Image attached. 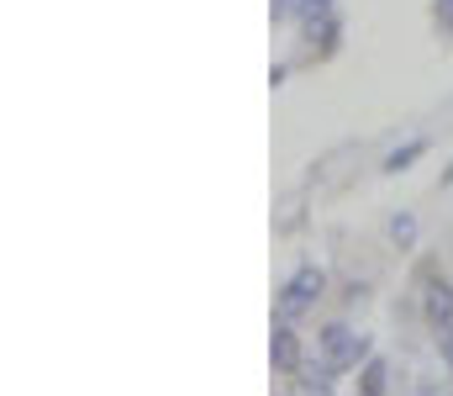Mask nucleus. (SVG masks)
<instances>
[{
    "mask_svg": "<svg viewBox=\"0 0 453 396\" xmlns=\"http://www.w3.org/2000/svg\"><path fill=\"white\" fill-rule=\"evenodd\" d=\"M322 291H327V275L317 269V264H301L290 280H285V291H280V322H296V317H306L317 301H322Z\"/></svg>",
    "mask_w": 453,
    "mask_h": 396,
    "instance_id": "1",
    "label": "nucleus"
},
{
    "mask_svg": "<svg viewBox=\"0 0 453 396\" xmlns=\"http://www.w3.org/2000/svg\"><path fill=\"white\" fill-rule=\"evenodd\" d=\"M317 349H322V360L338 365V370H358V365L369 360V338L353 333L348 322H327V328L317 333Z\"/></svg>",
    "mask_w": 453,
    "mask_h": 396,
    "instance_id": "2",
    "label": "nucleus"
},
{
    "mask_svg": "<svg viewBox=\"0 0 453 396\" xmlns=\"http://www.w3.org/2000/svg\"><path fill=\"white\" fill-rule=\"evenodd\" d=\"M422 317H427L433 328L453 322V285H449V275H438L433 264L422 269Z\"/></svg>",
    "mask_w": 453,
    "mask_h": 396,
    "instance_id": "3",
    "label": "nucleus"
},
{
    "mask_svg": "<svg viewBox=\"0 0 453 396\" xmlns=\"http://www.w3.org/2000/svg\"><path fill=\"white\" fill-rule=\"evenodd\" d=\"M269 360H274V370H280V376H296V370L306 365V354H301V338H296V322H274Z\"/></svg>",
    "mask_w": 453,
    "mask_h": 396,
    "instance_id": "4",
    "label": "nucleus"
},
{
    "mask_svg": "<svg viewBox=\"0 0 453 396\" xmlns=\"http://www.w3.org/2000/svg\"><path fill=\"white\" fill-rule=\"evenodd\" d=\"M296 376H301V381H296V386H301V392H333V386H338V365H327V360H322V365H301V370H296Z\"/></svg>",
    "mask_w": 453,
    "mask_h": 396,
    "instance_id": "5",
    "label": "nucleus"
},
{
    "mask_svg": "<svg viewBox=\"0 0 453 396\" xmlns=\"http://www.w3.org/2000/svg\"><path fill=\"white\" fill-rule=\"evenodd\" d=\"M358 392H364V396H385V392H390V365L369 354V360H364V370H358Z\"/></svg>",
    "mask_w": 453,
    "mask_h": 396,
    "instance_id": "6",
    "label": "nucleus"
},
{
    "mask_svg": "<svg viewBox=\"0 0 453 396\" xmlns=\"http://www.w3.org/2000/svg\"><path fill=\"white\" fill-rule=\"evenodd\" d=\"M422 153H427V137H411V143L390 148V153H385V175H401V169H411Z\"/></svg>",
    "mask_w": 453,
    "mask_h": 396,
    "instance_id": "7",
    "label": "nucleus"
},
{
    "mask_svg": "<svg viewBox=\"0 0 453 396\" xmlns=\"http://www.w3.org/2000/svg\"><path fill=\"white\" fill-rule=\"evenodd\" d=\"M390 244H395L401 254L417 249V217H411V212H395V217H390Z\"/></svg>",
    "mask_w": 453,
    "mask_h": 396,
    "instance_id": "8",
    "label": "nucleus"
},
{
    "mask_svg": "<svg viewBox=\"0 0 453 396\" xmlns=\"http://www.w3.org/2000/svg\"><path fill=\"white\" fill-rule=\"evenodd\" d=\"M433 333H438V349H443V360H449V376H453V322L433 328Z\"/></svg>",
    "mask_w": 453,
    "mask_h": 396,
    "instance_id": "9",
    "label": "nucleus"
},
{
    "mask_svg": "<svg viewBox=\"0 0 453 396\" xmlns=\"http://www.w3.org/2000/svg\"><path fill=\"white\" fill-rule=\"evenodd\" d=\"M438 27L453 37V0H438Z\"/></svg>",
    "mask_w": 453,
    "mask_h": 396,
    "instance_id": "10",
    "label": "nucleus"
}]
</instances>
